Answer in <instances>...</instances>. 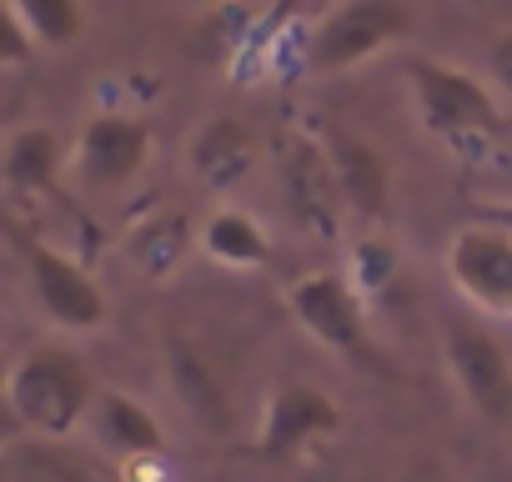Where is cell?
Here are the masks:
<instances>
[{
  "label": "cell",
  "mask_w": 512,
  "mask_h": 482,
  "mask_svg": "<svg viewBox=\"0 0 512 482\" xmlns=\"http://www.w3.org/2000/svg\"><path fill=\"white\" fill-rule=\"evenodd\" d=\"M96 397L101 392H96L86 362L76 352H66V347H31L6 372V407L36 437H66V432H76L91 417Z\"/></svg>",
  "instance_id": "obj_1"
},
{
  "label": "cell",
  "mask_w": 512,
  "mask_h": 482,
  "mask_svg": "<svg viewBox=\"0 0 512 482\" xmlns=\"http://www.w3.org/2000/svg\"><path fill=\"white\" fill-rule=\"evenodd\" d=\"M407 81H412L422 131L442 136L447 146H487L492 136H502V106L472 71H462L452 61L412 56Z\"/></svg>",
  "instance_id": "obj_2"
},
{
  "label": "cell",
  "mask_w": 512,
  "mask_h": 482,
  "mask_svg": "<svg viewBox=\"0 0 512 482\" xmlns=\"http://www.w3.org/2000/svg\"><path fill=\"white\" fill-rule=\"evenodd\" d=\"M412 31V11L392 6V0H352V6H337L317 21V31L307 36V71L337 76L352 71L362 61H372L377 51H387L392 41H402Z\"/></svg>",
  "instance_id": "obj_3"
},
{
  "label": "cell",
  "mask_w": 512,
  "mask_h": 482,
  "mask_svg": "<svg viewBox=\"0 0 512 482\" xmlns=\"http://www.w3.org/2000/svg\"><path fill=\"white\" fill-rule=\"evenodd\" d=\"M277 181H282V196H287V211L297 216V226H307V231L322 236V241H337V236H342L347 201H342V181H337L332 151H327L317 136L292 131V136L282 141Z\"/></svg>",
  "instance_id": "obj_4"
},
{
  "label": "cell",
  "mask_w": 512,
  "mask_h": 482,
  "mask_svg": "<svg viewBox=\"0 0 512 482\" xmlns=\"http://www.w3.org/2000/svg\"><path fill=\"white\" fill-rule=\"evenodd\" d=\"M292 317L302 322V332L342 357H372V337H367V297L352 287L347 272H312L292 287Z\"/></svg>",
  "instance_id": "obj_5"
},
{
  "label": "cell",
  "mask_w": 512,
  "mask_h": 482,
  "mask_svg": "<svg viewBox=\"0 0 512 482\" xmlns=\"http://www.w3.org/2000/svg\"><path fill=\"white\" fill-rule=\"evenodd\" d=\"M447 277L477 312L512 317V236L467 221L447 247Z\"/></svg>",
  "instance_id": "obj_6"
},
{
  "label": "cell",
  "mask_w": 512,
  "mask_h": 482,
  "mask_svg": "<svg viewBox=\"0 0 512 482\" xmlns=\"http://www.w3.org/2000/svg\"><path fill=\"white\" fill-rule=\"evenodd\" d=\"M16 247L31 267V287H36V302L46 307L51 322L71 327V332H96L106 322V297L101 287L91 282V272L81 262H71L66 252L46 247V241L16 231Z\"/></svg>",
  "instance_id": "obj_7"
},
{
  "label": "cell",
  "mask_w": 512,
  "mask_h": 482,
  "mask_svg": "<svg viewBox=\"0 0 512 482\" xmlns=\"http://www.w3.org/2000/svg\"><path fill=\"white\" fill-rule=\"evenodd\" d=\"M447 367L477 417H487V422L512 417V357L487 327L452 322L447 327Z\"/></svg>",
  "instance_id": "obj_8"
},
{
  "label": "cell",
  "mask_w": 512,
  "mask_h": 482,
  "mask_svg": "<svg viewBox=\"0 0 512 482\" xmlns=\"http://www.w3.org/2000/svg\"><path fill=\"white\" fill-rule=\"evenodd\" d=\"M342 427V407L332 392L312 382H282L262 402V422H256V452L262 457H297L317 437H332Z\"/></svg>",
  "instance_id": "obj_9"
},
{
  "label": "cell",
  "mask_w": 512,
  "mask_h": 482,
  "mask_svg": "<svg viewBox=\"0 0 512 482\" xmlns=\"http://www.w3.org/2000/svg\"><path fill=\"white\" fill-rule=\"evenodd\" d=\"M151 156V131L131 116H96L81 136V171L96 186H126Z\"/></svg>",
  "instance_id": "obj_10"
},
{
  "label": "cell",
  "mask_w": 512,
  "mask_h": 482,
  "mask_svg": "<svg viewBox=\"0 0 512 482\" xmlns=\"http://www.w3.org/2000/svg\"><path fill=\"white\" fill-rule=\"evenodd\" d=\"M332 151V166H337V181H342V201L357 221L367 226H382L387 221V196H392V181H387V161L372 141L352 136V131H337L327 141Z\"/></svg>",
  "instance_id": "obj_11"
},
{
  "label": "cell",
  "mask_w": 512,
  "mask_h": 482,
  "mask_svg": "<svg viewBox=\"0 0 512 482\" xmlns=\"http://www.w3.org/2000/svg\"><path fill=\"white\" fill-rule=\"evenodd\" d=\"M91 427L96 437L121 457V467L131 462H156L166 452V437H161V422L126 392H101L96 407H91Z\"/></svg>",
  "instance_id": "obj_12"
},
{
  "label": "cell",
  "mask_w": 512,
  "mask_h": 482,
  "mask_svg": "<svg viewBox=\"0 0 512 482\" xmlns=\"http://www.w3.org/2000/svg\"><path fill=\"white\" fill-rule=\"evenodd\" d=\"M191 166H196V176H201L206 186L226 191V186L241 181L246 166H251V141H246V131H241L231 116H216V121L196 136V146H191Z\"/></svg>",
  "instance_id": "obj_13"
},
{
  "label": "cell",
  "mask_w": 512,
  "mask_h": 482,
  "mask_svg": "<svg viewBox=\"0 0 512 482\" xmlns=\"http://www.w3.org/2000/svg\"><path fill=\"white\" fill-rule=\"evenodd\" d=\"M61 171V136L51 126H26L6 146V181L26 196H46Z\"/></svg>",
  "instance_id": "obj_14"
},
{
  "label": "cell",
  "mask_w": 512,
  "mask_h": 482,
  "mask_svg": "<svg viewBox=\"0 0 512 482\" xmlns=\"http://www.w3.org/2000/svg\"><path fill=\"white\" fill-rule=\"evenodd\" d=\"M201 247H206L216 262H226V267H267V262H272L267 231L256 226L246 211H236V206H226V211H216V216L206 221Z\"/></svg>",
  "instance_id": "obj_15"
},
{
  "label": "cell",
  "mask_w": 512,
  "mask_h": 482,
  "mask_svg": "<svg viewBox=\"0 0 512 482\" xmlns=\"http://www.w3.org/2000/svg\"><path fill=\"white\" fill-rule=\"evenodd\" d=\"M171 382H176L181 402H186L201 422H211V427H221V422H226V402H221L216 372H211V362H206L196 347L171 342Z\"/></svg>",
  "instance_id": "obj_16"
},
{
  "label": "cell",
  "mask_w": 512,
  "mask_h": 482,
  "mask_svg": "<svg viewBox=\"0 0 512 482\" xmlns=\"http://www.w3.org/2000/svg\"><path fill=\"white\" fill-rule=\"evenodd\" d=\"M21 16H26L36 46H71L81 36V26H86V16L71 6V0H26Z\"/></svg>",
  "instance_id": "obj_17"
},
{
  "label": "cell",
  "mask_w": 512,
  "mask_h": 482,
  "mask_svg": "<svg viewBox=\"0 0 512 482\" xmlns=\"http://www.w3.org/2000/svg\"><path fill=\"white\" fill-rule=\"evenodd\" d=\"M397 282V257L392 247H382V241H362V247L352 252V287L362 297H377Z\"/></svg>",
  "instance_id": "obj_18"
},
{
  "label": "cell",
  "mask_w": 512,
  "mask_h": 482,
  "mask_svg": "<svg viewBox=\"0 0 512 482\" xmlns=\"http://www.w3.org/2000/svg\"><path fill=\"white\" fill-rule=\"evenodd\" d=\"M31 51H36V36L21 16V0H11V6H0V61L21 66V61H31Z\"/></svg>",
  "instance_id": "obj_19"
},
{
  "label": "cell",
  "mask_w": 512,
  "mask_h": 482,
  "mask_svg": "<svg viewBox=\"0 0 512 482\" xmlns=\"http://www.w3.org/2000/svg\"><path fill=\"white\" fill-rule=\"evenodd\" d=\"M487 66H492V81H497V86L512 96V31L492 41V56H487Z\"/></svg>",
  "instance_id": "obj_20"
},
{
  "label": "cell",
  "mask_w": 512,
  "mask_h": 482,
  "mask_svg": "<svg viewBox=\"0 0 512 482\" xmlns=\"http://www.w3.org/2000/svg\"><path fill=\"white\" fill-rule=\"evenodd\" d=\"M472 221L497 226V231H507V236H512V201H477V206H472Z\"/></svg>",
  "instance_id": "obj_21"
},
{
  "label": "cell",
  "mask_w": 512,
  "mask_h": 482,
  "mask_svg": "<svg viewBox=\"0 0 512 482\" xmlns=\"http://www.w3.org/2000/svg\"><path fill=\"white\" fill-rule=\"evenodd\" d=\"M397 482H452V472L447 467H437V462H417L412 472H402Z\"/></svg>",
  "instance_id": "obj_22"
}]
</instances>
